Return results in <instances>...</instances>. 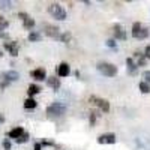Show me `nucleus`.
<instances>
[{
  "label": "nucleus",
  "instance_id": "32",
  "mask_svg": "<svg viewBox=\"0 0 150 150\" xmlns=\"http://www.w3.org/2000/svg\"><path fill=\"white\" fill-rule=\"evenodd\" d=\"M35 150H42V144L41 143H36L35 144Z\"/></svg>",
  "mask_w": 150,
  "mask_h": 150
},
{
  "label": "nucleus",
  "instance_id": "17",
  "mask_svg": "<svg viewBox=\"0 0 150 150\" xmlns=\"http://www.w3.org/2000/svg\"><path fill=\"white\" fill-rule=\"evenodd\" d=\"M36 105H38V102L33 98H27L26 101H24V108L26 110H33V108H36Z\"/></svg>",
  "mask_w": 150,
  "mask_h": 150
},
{
  "label": "nucleus",
  "instance_id": "2",
  "mask_svg": "<svg viewBox=\"0 0 150 150\" xmlns=\"http://www.w3.org/2000/svg\"><path fill=\"white\" fill-rule=\"evenodd\" d=\"M48 12H50V15H51V17H54L56 20H60V21L66 20V17H68L65 8L62 5H59V3H51L48 6Z\"/></svg>",
  "mask_w": 150,
  "mask_h": 150
},
{
  "label": "nucleus",
  "instance_id": "21",
  "mask_svg": "<svg viewBox=\"0 0 150 150\" xmlns=\"http://www.w3.org/2000/svg\"><path fill=\"white\" fill-rule=\"evenodd\" d=\"M138 89L141 90V93H150V84L141 81V83L138 84Z\"/></svg>",
  "mask_w": 150,
  "mask_h": 150
},
{
  "label": "nucleus",
  "instance_id": "23",
  "mask_svg": "<svg viewBox=\"0 0 150 150\" xmlns=\"http://www.w3.org/2000/svg\"><path fill=\"white\" fill-rule=\"evenodd\" d=\"M15 141H17L18 144H20V143H21V144H23V143H27V141H29V134H27V132H24V134L20 137V138L15 140Z\"/></svg>",
  "mask_w": 150,
  "mask_h": 150
},
{
  "label": "nucleus",
  "instance_id": "27",
  "mask_svg": "<svg viewBox=\"0 0 150 150\" xmlns=\"http://www.w3.org/2000/svg\"><path fill=\"white\" fill-rule=\"evenodd\" d=\"M107 45H108L110 48H117V44H116L114 39H108V41H107Z\"/></svg>",
  "mask_w": 150,
  "mask_h": 150
},
{
  "label": "nucleus",
  "instance_id": "28",
  "mask_svg": "<svg viewBox=\"0 0 150 150\" xmlns=\"http://www.w3.org/2000/svg\"><path fill=\"white\" fill-rule=\"evenodd\" d=\"M0 8L2 9H9L11 8V2H0Z\"/></svg>",
  "mask_w": 150,
  "mask_h": 150
},
{
  "label": "nucleus",
  "instance_id": "3",
  "mask_svg": "<svg viewBox=\"0 0 150 150\" xmlns=\"http://www.w3.org/2000/svg\"><path fill=\"white\" fill-rule=\"evenodd\" d=\"M98 71L104 74L105 77H114L117 74V66H114L112 63H108V62H101V63H98Z\"/></svg>",
  "mask_w": 150,
  "mask_h": 150
},
{
  "label": "nucleus",
  "instance_id": "16",
  "mask_svg": "<svg viewBox=\"0 0 150 150\" xmlns=\"http://www.w3.org/2000/svg\"><path fill=\"white\" fill-rule=\"evenodd\" d=\"M27 93H29L30 98H33L35 95L41 93V87H39V86H36V84H30V86H29V89H27Z\"/></svg>",
  "mask_w": 150,
  "mask_h": 150
},
{
  "label": "nucleus",
  "instance_id": "5",
  "mask_svg": "<svg viewBox=\"0 0 150 150\" xmlns=\"http://www.w3.org/2000/svg\"><path fill=\"white\" fill-rule=\"evenodd\" d=\"M90 102H92V104H96V105L99 107V110L104 111V112H108V111H110V102L107 101V99L92 96V98H90Z\"/></svg>",
  "mask_w": 150,
  "mask_h": 150
},
{
  "label": "nucleus",
  "instance_id": "12",
  "mask_svg": "<svg viewBox=\"0 0 150 150\" xmlns=\"http://www.w3.org/2000/svg\"><path fill=\"white\" fill-rule=\"evenodd\" d=\"M112 32H114V36L116 39H120V41H125L126 39V30H125L120 24H116L114 27H112Z\"/></svg>",
  "mask_w": 150,
  "mask_h": 150
},
{
  "label": "nucleus",
  "instance_id": "35",
  "mask_svg": "<svg viewBox=\"0 0 150 150\" xmlns=\"http://www.w3.org/2000/svg\"><path fill=\"white\" fill-rule=\"evenodd\" d=\"M0 57H3V51H2V48H0Z\"/></svg>",
  "mask_w": 150,
  "mask_h": 150
},
{
  "label": "nucleus",
  "instance_id": "15",
  "mask_svg": "<svg viewBox=\"0 0 150 150\" xmlns=\"http://www.w3.org/2000/svg\"><path fill=\"white\" fill-rule=\"evenodd\" d=\"M47 84L51 87V89H54V90H59L60 89V80L59 78H56V77H48L47 78Z\"/></svg>",
  "mask_w": 150,
  "mask_h": 150
},
{
  "label": "nucleus",
  "instance_id": "30",
  "mask_svg": "<svg viewBox=\"0 0 150 150\" xmlns=\"http://www.w3.org/2000/svg\"><path fill=\"white\" fill-rule=\"evenodd\" d=\"M95 122H96V114H95V112H92V116H90V123H92V126L95 125Z\"/></svg>",
  "mask_w": 150,
  "mask_h": 150
},
{
  "label": "nucleus",
  "instance_id": "9",
  "mask_svg": "<svg viewBox=\"0 0 150 150\" xmlns=\"http://www.w3.org/2000/svg\"><path fill=\"white\" fill-rule=\"evenodd\" d=\"M30 75H32V78H35L36 81H44V80H47V72H45L44 68H36V69H33V71L30 72Z\"/></svg>",
  "mask_w": 150,
  "mask_h": 150
},
{
  "label": "nucleus",
  "instance_id": "14",
  "mask_svg": "<svg viewBox=\"0 0 150 150\" xmlns=\"http://www.w3.org/2000/svg\"><path fill=\"white\" fill-rule=\"evenodd\" d=\"M24 132H26V131H24L21 126H17V128L11 129V131L8 132V137H9V138H14V140H18V138H20V137H21Z\"/></svg>",
  "mask_w": 150,
  "mask_h": 150
},
{
  "label": "nucleus",
  "instance_id": "22",
  "mask_svg": "<svg viewBox=\"0 0 150 150\" xmlns=\"http://www.w3.org/2000/svg\"><path fill=\"white\" fill-rule=\"evenodd\" d=\"M8 26H9V23H8L2 15H0V32H3L5 29H8Z\"/></svg>",
  "mask_w": 150,
  "mask_h": 150
},
{
  "label": "nucleus",
  "instance_id": "34",
  "mask_svg": "<svg viewBox=\"0 0 150 150\" xmlns=\"http://www.w3.org/2000/svg\"><path fill=\"white\" fill-rule=\"evenodd\" d=\"M0 38H6V33H3V32H0Z\"/></svg>",
  "mask_w": 150,
  "mask_h": 150
},
{
  "label": "nucleus",
  "instance_id": "11",
  "mask_svg": "<svg viewBox=\"0 0 150 150\" xmlns=\"http://www.w3.org/2000/svg\"><path fill=\"white\" fill-rule=\"evenodd\" d=\"M3 47H5V50H8L9 54H11L12 57H17V56H18V45H17V42H14V41L5 42Z\"/></svg>",
  "mask_w": 150,
  "mask_h": 150
},
{
  "label": "nucleus",
  "instance_id": "4",
  "mask_svg": "<svg viewBox=\"0 0 150 150\" xmlns=\"http://www.w3.org/2000/svg\"><path fill=\"white\" fill-rule=\"evenodd\" d=\"M132 36L135 39H146L149 36V29L143 27L141 23H134L132 24Z\"/></svg>",
  "mask_w": 150,
  "mask_h": 150
},
{
  "label": "nucleus",
  "instance_id": "19",
  "mask_svg": "<svg viewBox=\"0 0 150 150\" xmlns=\"http://www.w3.org/2000/svg\"><path fill=\"white\" fill-rule=\"evenodd\" d=\"M135 57H137V66H144L146 65V56L144 54L135 53Z\"/></svg>",
  "mask_w": 150,
  "mask_h": 150
},
{
  "label": "nucleus",
  "instance_id": "13",
  "mask_svg": "<svg viewBox=\"0 0 150 150\" xmlns=\"http://www.w3.org/2000/svg\"><path fill=\"white\" fill-rule=\"evenodd\" d=\"M57 74H59V77H68V75L71 74V66L66 63V62H63V63L59 65Z\"/></svg>",
  "mask_w": 150,
  "mask_h": 150
},
{
  "label": "nucleus",
  "instance_id": "10",
  "mask_svg": "<svg viewBox=\"0 0 150 150\" xmlns=\"http://www.w3.org/2000/svg\"><path fill=\"white\" fill-rule=\"evenodd\" d=\"M44 32H45V35L50 36V38H60L59 27L51 26V24H45V26H44Z\"/></svg>",
  "mask_w": 150,
  "mask_h": 150
},
{
  "label": "nucleus",
  "instance_id": "20",
  "mask_svg": "<svg viewBox=\"0 0 150 150\" xmlns=\"http://www.w3.org/2000/svg\"><path fill=\"white\" fill-rule=\"evenodd\" d=\"M41 33H38V32H30L29 33V41L30 42H39L41 41Z\"/></svg>",
  "mask_w": 150,
  "mask_h": 150
},
{
  "label": "nucleus",
  "instance_id": "33",
  "mask_svg": "<svg viewBox=\"0 0 150 150\" xmlns=\"http://www.w3.org/2000/svg\"><path fill=\"white\" fill-rule=\"evenodd\" d=\"M5 122V116L2 114V112H0V123H3Z\"/></svg>",
  "mask_w": 150,
  "mask_h": 150
},
{
  "label": "nucleus",
  "instance_id": "31",
  "mask_svg": "<svg viewBox=\"0 0 150 150\" xmlns=\"http://www.w3.org/2000/svg\"><path fill=\"white\" fill-rule=\"evenodd\" d=\"M41 144H42V146H54V143H53V141H48V140H44Z\"/></svg>",
  "mask_w": 150,
  "mask_h": 150
},
{
  "label": "nucleus",
  "instance_id": "26",
  "mask_svg": "<svg viewBox=\"0 0 150 150\" xmlns=\"http://www.w3.org/2000/svg\"><path fill=\"white\" fill-rule=\"evenodd\" d=\"M11 147H12V144H11V141L6 138V140H3V149L5 150H11Z\"/></svg>",
  "mask_w": 150,
  "mask_h": 150
},
{
  "label": "nucleus",
  "instance_id": "1",
  "mask_svg": "<svg viewBox=\"0 0 150 150\" xmlns=\"http://www.w3.org/2000/svg\"><path fill=\"white\" fill-rule=\"evenodd\" d=\"M66 112V105L63 102H53L51 105H48L47 114L50 117H60Z\"/></svg>",
  "mask_w": 150,
  "mask_h": 150
},
{
  "label": "nucleus",
  "instance_id": "18",
  "mask_svg": "<svg viewBox=\"0 0 150 150\" xmlns=\"http://www.w3.org/2000/svg\"><path fill=\"white\" fill-rule=\"evenodd\" d=\"M126 66H128V69H129L131 74H135V71H137V63L134 62L132 57H128V59H126Z\"/></svg>",
  "mask_w": 150,
  "mask_h": 150
},
{
  "label": "nucleus",
  "instance_id": "8",
  "mask_svg": "<svg viewBox=\"0 0 150 150\" xmlns=\"http://www.w3.org/2000/svg\"><path fill=\"white\" fill-rule=\"evenodd\" d=\"M98 143L99 144H114L116 143V134H102L98 137Z\"/></svg>",
  "mask_w": 150,
  "mask_h": 150
},
{
  "label": "nucleus",
  "instance_id": "24",
  "mask_svg": "<svg viewBox=\"0 0 150 150\" xmlns=\"http://www.w3.org/2000/svg\"><path fill=\"white\" fill-rule=\"evenodd\" d=\"M60 39H62V42H65V44H68L69 41H71V33H63V35H60Z\"/></svg>",
  "mask_w": 150,
  "mask_h": 150
},
{
  "label": "nucleus",
  "instance_id": "25",
  "mask_svg": "<svg viewBox=\"0 0 150 150\" xmlns=\"http://www.w3.org/2000/svg\"><path fill=\"white\" fill-rule=\"evenodd\" d=\"M143 78H144V83L150 84V71H144L143 72Z\"/></svg>",
  "mask_w": 150,
  "mask_h": 150
},
{
  "label": "nucleus",
  "instance_id": "7",
  "mask_svg": "<svg viewBox=\"0 0 150 150\" xmlns=\"http://www.w3.org/2000/svg\"><path fill=\"white\" fill-rule=\"evenodd\" d=\"M18 78H20V74L17 71H6V72L2 74V81L3 83H8V84L17 81Z\"/></svg>",
  "mask_w": 150,
  "mask_h": 150
},
{
  "label": "nucleus",
  "instance_id": "6",
  "mask_svg": "<svg viewBox=\"0 0 150 150\" xmlns=\"http://www.w3.org/2000/svg\"><path fill=\"white\" fill-rule=\"evenodd\" d=\"M18 17H20V18H21V21H23V26H24V29L32 30V29L35 27V20H33V18H32L29 14H26V12H20Z\"/></svg>",
  "mask_w": 150,
  "mask_h": 150
},
{
  "label": "nucleus",
  "instance_id": "29",
  "mask_svg": "<svg viewBox=\"0 0 150 150\" xmlns=\"http://www.w3.org/2000/svg\"><path fill=\"white\" fill-rule=\"evenodd\" d=\"M144 56H146V59H150V45L146 47V50H144Z\"/></svg>",
  "mask_w": 150,
  "mask_h": 150
}]
</instances>
